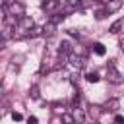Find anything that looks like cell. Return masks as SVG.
I'll use <instances>...</instances> for the list:
<instances>
[{
    "label": "cell",
    "instance_id": "obj_1",
    "mask_svg": "<svg viewBox=\"0 0 124 124\" xmlns=\"http://www.w3.org/2000/svg\"><path fill=\"white\" fill-rule=\"evenodd\" d=\"M8 14L10 16H16V17H23L25 16V6L19 0H14V2L8 4Z\"/></svg>",
    "mask_w": 124,
    "mask_h": 124
},
{
    "label": "cell",
    "instance_id": "obj_2",
    "mask_svg": "<svg viewBox=\"0 0 124 124\" xmlns=\"http://www.w3.org/2000/svg\"><path fill=\"white\" fill-rule=\"evenodd\" d=\"M107 79H108L110 83H122V76H120V72L114 68L112 62L107 66Z\"/></svg>",
    "mask_w": 124,
    "mask_h": 124
},
{
    "label": "cell",
    "instance_id": "obj_3",
    "mask_svg": "<svg viewBox=\"0 0 124 124\" xmlns=\"http://www.w3.org/2000/svg\"><path fill=\"white\" fill-rule=\"evenodd\" d=\"M68 60H70V64L74 66V68H83V64H85V56H81V54H78V52H70V56H68Z\"/></svg>",
    "mask_w": 124,
    "mask_h": 124
},
{
    "label": "cell",
    "instance_id": "obj_4",
    "mask_svg": "<svg viewBox=\"0 0 124 124\" xmlns=\"http://www.w3.org/2000/svg\"><path fill=\"white\" fill-rule=\"evenodd\" d=\"M41 8L46 12V14H52L60 8V0H43L41 2Z\"/></svg>",
    "mask_w": 124,
    "mask_h": 124
},
{
    "label": "cell",
    "instance_id": "obj_5",
    "mask_svg": "<svg viewBox=\"0 0 124 124\" xmlns=\"http://www.w3.org/2000/svg\"><path fill=\"white\" fill-rule=\"evenodd\" d=\"M122 8V0H107V4H105V10L108 12V14H114V12H118Z\"/></svg>",
    "mask_w": 124,
    "mask_h": 124
},
{
    "label": "cell",
    "instance_id": "obj_6",
    "mask_svg": "<svg viewBox=\"0 0 124 124\" xmlns=\"http://www.w3.org/2000/svg\"><path fill=\"white\" fill-rule=\"evenodd\" d=\"M17 27H19V29H23V31L27 33L31 27H35V23H33V19H31V17L23 16V17H19V23H17Z\"/></svg>",
    "mask_w": 124,
    "mask_h": 124
},
{
    "label": "cell",
    "instance_id": "obj_7",
    "mask_svg": "<svg viewBox=\"0 0 124 124\" xmlns=\"http://www.w3.org/2000/svg\"><path fill=\"white\" fill-rule=\"evenodd\" d=\"M54 33H56V23H54V21L45 23V27H43V37L50 39V37H54Z\"/></svg>",
    "mask_w": 124,
    "mask_h": 124
},
{
    "label": "cell",
    "instance_id": "obj_8",
    "mask_svg": "<svg viewBox=\"0 0 124 124\" xmlns=\"http://www.w3.org/2000/svg\"><path fill=\"white\" fill-rule=\"evenodd\" d=\"M118 107H120V101H118V99H110V101H107V103H105L103 110H108V112H116V110H118Z\"/></svg>",
    "mask_w": 124,
    "mask_h": 124
},
{
    "label": "cell",
    "instance_id": "obj_9",
    "mask_svg": "<svg viewBox=\"0 0 124 124\" xmlns=\"http://www.w3.org/2000/svg\"><path fill=\"white\" fill-rule=\"evenodd\" d=\"M66 12H76V10H81V0H66Z\"/></svg>",
    "mask_w": 124,
    "mask_h": 124
},
{
    "label": "cell",
    "instance_id": "obj_10",
    "mask_svg": "<svg viewBox=\"0 0 124 124\" xmlns=\"http://www.w3.org/2000/svg\"><path fill=\"white\" fill-rule=\"evenodd\" d=\"M70 52H72V45H70L68 41H62V43H60V48H58V54L70 56Z\"/></svg>",
    "mask_w": 124,
    "mask_h": 124
},
{
    "label": "cell",
    "instance_id": "obj_11",
    "mask_svg": "<svg viewBox=\"0 0 124 124\" xmlns=\"http://www.w3.org/2000/svg\"><path fill=\"white\" fill-rule=\"evenodd\" d=\"M122 27H124V19H116V21L110 25V29H108V31L116 35V33H120V31H122Z\"/></svg>",
    "mask_w": 124,
    "mask_h": 124
},
{
    "label": "cell",
    "instance_id": "obj_12",
    "mask_svg": "<svg viewBox=\"0 0 124 124\" xmlns=\"http://www.w3.org/2000/svg\"><path fill=\"white\" fill-rule=\"evenodd\" d=\"M39 35H43V29H39V27H31V29L25 33L27 39H35V37H39Z\"/></svg>",
    "mask_w": 124,
    "mask_h": 124
},
{
    "label": "cell",
    "instance_id": "obj_13",
    "mask_svg": "<svg viewBox=\"0 0 124 124\" xmlns=\"http://www.w3.org/2000/svg\"><path fill=\"white\" fill-rule=\"evenodd\" d=\"M72 110H74V118H76V122H83V120H85V114L81 112L79 107H74Z\"/></svg>",
    "mask_w": 124,
    "mask_h": 124
},
{
    "label": "cell",
    "instance_id": "obj_14",
    "mask_svg": "<svg viewBox=\"0 0 124 124\" xmlns=\"http://www.w3.org/2000/svg\"><path fill=\"white\" fill-rule=\"evenodd\" d=\"M93 52H95V54H99V56H103V54L107 52V48H105V45H103V43H95V45H93Z\"/></svg>",
    "mask_w": 124,
    "mask_h": 124
},
{
    "label": "cell",
    "instance_id": "obj_15",
    "mask_svg": "<svg viewBox=\"0 0 124 124\" xmlns=\"http://www.w3.org/2000/svg\"><path fill=\"white\" fill-rule=\"evenodd\" d=\"M101 112H105L101 107H89V116H93V118H99V116H101Z\"/></svg>",
    "mask_w": 124,
    "mask_h": 124
},
{
    "label": "cell",
    "instance_id": "obj_16",
    "mask_svg": "<svg viewBox=\"0 0 124 124\" xmlns=\"http://www.w3.org/2000/svg\"><path fill=\"white\" fill-rule=\"evenodd\" d=\"M85 79H87V81H91V83H97L101 78H99V74H97V72H89V74H85Z\"/></svg>",
    "mask_w": 124,
    "mask_h": 124
},
{
    "label": "cell",
    "instance_id": "obj_17",
    "mask_svg": "<svg viewBox=\"0 0 124 124\" xmlns=\"http://www.w3.org/2000/svg\"><path fill=\"white\" fill-rule=\"evenodd\" d=\"M66 17V14L62 12V14H54V17H50V21H54V23H58V21H62Z\"/></svg>",
    "mask_w": 124,
    "mask_h": 124
},
{
    "label": "cell",
    "instance_id": "obj_18",
    "mask_svg": "<svg viewBox=\"0 0 124 124\" xmlns=\"http://www.w3.org/2000/svg\"><path fill=\"white\" fill-rule=\"evenodd\" d=\"M31 97H33V99H39V87H37V85L31 87Z\"/></svg>",
    "mask_w": 124,
    "mask_h": 124
},
{
    "label": "cell",
    "instance_id": "obj_19",
    "mask_svg": "<svg viewBox=\"0 0 124 124\" xmlns=\"http://www.w3.org/2000/svg\"><path fill=\"white\" fill-rule=\"evenodd\" d=\"M62 120H64V122H76L74 114H62Z\"/></svg>",
    "mask_w": 124,
    "mask_h": 124
},
{
    "label": "cell",
    "instance_id": "obj_20",
    "mask_svg": "<svg viewBox=\"0 0 124 124\" xmlns=\"http://www.w3.org/2000/svg\"><path fill=\"white\" fill-rule=\"evenodd\" d=\"M107 14H108V12H107V10H99V12H97V14H95V17H97V19H103V17H105V16H107Z\"/></svg>",
    "mask_w": 124,
    "mask_h": 124
},
{
    "label": "cell",
    "instance_id": "obj_21",
    "mask_svg": "<svg viewBox=\"0 0 124 124\" xmlns=\"http://www.w3.org/2000/svg\"><path fill=\"white\" fill-rule=\"evenodd\" d=\"M68 33H70V35H72V37H78V39H79V37H81V33H79V31H78V29H68Z\"/></svg>",
    "mask_w": 124,
    "mask_h": 124
},
{
    "label": "cell",
    "instance_id": "obj_22",
    "mask_svg": "<svg viewBox=\"0 0 124 124\" xmlns=\"http://www.w3.org/2000/svg\"><path fill=\"white\" fill-rule=\"evenodd\" d=\"M95 2H97V0H81V6H83V8H87V6H93Z\"/></svg>",
    "mask_w": 124,
    "mask_h": 124
},
{
    "label": "cell",
    "instance_id": "obj_23",
    "mask_svg": "<svg viewBox=\"0 0 124 124\" xmlns=\"http://www.w3.org/2000/svg\"><path fill=\"white\" fill-rule=\"evenodd\" d=\"M74 52H78V54L85 56V48H83V46H76V48H74Z\"/></svg>",
    "mask_w": 124,
    "mask_h": 124
},
{
    "label": "cell",
    "instance_id": "obj_24",
    "mask_svg": "<svg viewBox=\"0 0 124 124\" xmlns=\"http://www.w3.org/2000/svg\"><path fill=\"white\" fill-rule=\"evenodd\" d=\"M12 118H14L16 122H19V120H23V116H21L19 112H12Z\"/></svg>",
    "mask_w": 124,
    "mask_h": 124
},
{
    "label": "cell",
    "instance_id": "obj_25",
    "mask_svg": "<svg viewBox=\"0 0 124 124\" xmlns=\"http://www.w3.org/2000/svg\"><path fill=\"white\" fill-rule=\"evenodd\" d=\"M27 122H29V124H37V116H29Z\"/></svg>",
    "mask_w": 124,
    "mask_h": 124
},
{
    "label": "cell",
    "instance_id": "obj_26",
    "mask_svg": "<svg viewBox=\"0 0 124 124\" xmlns=\"http://www.w3.org/2000/svg\"><path fill=\"white\" fill-rule=\"evenodd\" d=\"M114 120H116V122H124V116H120V114H116V116H114Z\"/></svg>",
    "mask_w": 124,
    "mask_h": 124
},
{
    "label": "cell",
    "instance_id": "obj_27",
    "mask_svg": "<svg viewBox=\"0 0 124 124\" xmlns=\"http://www.w3.org/2000/svg\"><path fill=\"white\" fill-rule=\"evenodd\" d=\"M120 48H122V50H124V37H122V39H120Z\"/></svg>",
    "mask_w": 124,
    "mask_h": 124
}]
</instances>
